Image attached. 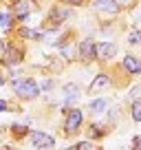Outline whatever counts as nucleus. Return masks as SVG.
Wrapping results in <instances>:
<instances>
[{
	"label": "nucleus",
	"instance_id": "obj_1",
	"mask_svg": "<svg viewBox=\"0 0 141 150\" xmlns=\"http://www.w3.org/2000/svg\"><path fill=\"white\" fill-rule=\"evenodd\" d=\"M13 91H16V95H20V97H24V99H33L40 93V86L33 80H16Z\"/></svg>",
	"mask_w": 141,
	"mask_h": 150
},
{
	"label": "nucleus",
	"instance_id": "obj_2",
	"mask_svg": "<svg viewBox=\"0 0 141 150\" xmlns=\"http://www.w3.org/2000/svg\"><path fill=\"white\" fill-rule=\"evenodd\" d=\"M0 60H2V64H5V66H16V64L22 62V51H20L18 47H13V44H9V47H5Z\"/></svg>",
	"mask_w": 141,
	"mask_h": 150
},
{
	"label": "nucleus",
	"instance_id": "obj_3",
	"mask_svg": "<svg viewBox=\"0 0 141 150\" xmlns=\"http://www.w3.org/2000/svg\"><path fill=\"white\" fill-rule=\"evenodd\" d=\"M90 7L99 13H108V16H115L119 11V2L117 0H90Z\"/></svg>",
	"mask_w": 141,
	"mask_h": 150
},
{
	"label": "nucleus",
	"instance_id": "obj_4",
	"mask_svg": "<svg viewBox=\"0 0 141 150\" xmlns=\"http://www.w3.org/2000/svg\"><path fill=\"white\" fill-rule=\"evenodd\" d=\"M31 144L35 146L38 150H49V148H53V146H55V141H53L51 135L35 130V132H31Z\"/></svg>",
	"mask_w": 141,
	"mask_h": 150
},
{
	"label": "nucleus",
	"instance_id": "obj_5",
	"mask_svg": "<svg viewBox=\"0 0 141 150\" xmlns=\"http://www.w3.org/2000/svg\"><path fill=\"white\" fill-rule=\"evenodd\" d=\"M80 57L84 62H93L95 57H97V44L93 42V40H82L80 42Z\"/></svg>",
	"mask_w": 141,
	"mask_h": 150
},
{
	"label": "nucleus",
	"instance_id": "obj_6",
	"mask_svg": "<svg viewBox=\"0 0 141 150\" xmlns=\"http://www.w3.org/2000/svg\"><path fill=\"white\" fill-rule=\"evenodd\" d=\"M80 124H82V110H77V108H70L68 115H66V132H77L80 130Z\"/></svg>",
	"mask_w": 141,
	"mask_h": 150
},
{
	"label": "nucleus",
	"instance_id": "obj_7",
	"mask_svg": "<svg viewBox=\"0 0 141 150\" xmlns=\"http://www.w3.org/2000/svg\"><path fill=\"white\" fill-rule=\"evenodd\" d=\"M33 9H35V0H16L13 5V13L18 18H27Z\"/></svg>",
	"mask_w": 141,
	"mask_h": 150
},
{
	"label": "nucleus",
	"instance_id": "obj_8",
	"mask_svg": "<svg viewBox=\"0 0 141 150\" xmlns=\"http://www.w3.org/2000/svg\"><path fill=\"white\" fill-rule=\"evenodd\" d=\"M117 55V47L113 42H102L97 44V57L99 60H110V57Z\"/></svg>",
	"mask_w": 141,
	"mask_h": 150
},
{
	"label": "nucleus",
	"instance_id": "obj_9",
	"mask_svg": "<svg viewBox=\"0 0 141 150\" xmlns=\"http://www.w3.org/2000/svg\"><path fill=\"white\" fill-rule=\"evenodd\" d=\"M70 16L68 9H62V7H55V9L51 11V16H49V22H53V27H57V24H62L66 18Z\"/></svg>",
	"mask_w": 141,
	"mask_h": 150
},
{
	"label": "nucleus",
	"instance_id": "obj_10",
	"mask_svg": "<svg viewBox=\"0 0 141 150\" xmlns=\"http://www.w3.org/2000/svg\"><path fill=\"white\" fill-rule=\"evenodd\" d=\"M123 69L132 75H139L141 73V60H137L135 55H126L123 57Z\"/></svg>",
	"mask_w": 141,
	"mask_h": 150
},
{
	"label": "nucleus",
	"instance_id": "obj_11",
	"mask_svg": "<svg viewBox=\"0 0 141 150\" xmlns=\"http://www.w3.org/2000/svg\"><path fill=\"white\" fill-rule=\"evenodd\" d=\"M108 84V75H104V73H99L97 77H95L93 82H90V86H88V91L90 93H97L99 88H104V86Z\"/></svg>",
	"mask_w": 141,
	"mask_h": 150
},
{
	"label": "nucleus",
	"instance_id": "obj_12",
	"mask_svg": "<svg viewBox=\"0 0 141 150\" xmlns=\"http://www.w3.org/2000/svg\"><path fill=\"white\" fill-rule=\"evenodd\" d=\"M0 27L5 29V31H9L11 27H13V13L11 11H0Z\"/></svg>",
	"mask_w": 141,
	"mask_h": 150
},
{
	"label": "nucleus",
	"instance_id": "obj_13",
	"mask_svg": "<svg viewBox=\"0 0 141 150\" xmlns=\"http://www.w3.org/2000/svg\"><path fill=\"white\" fill-rule=\"evenodd\" d=\"M77 95H80V88H77L75 84H66V86H64V97H66V102L77 99Z\"/></svg>",
	"mask_w": 141,
	"mask_h": 150
},
{
	"label": "nucleus",
	"instance_id": "obj_14",
	"mask_svg": "<svg viewBox=\"0 0 141 150\" xmlns=\"http://www.w3.org/2000/svg\"><path fill=\"white\" fill-rule=\"evenodd\" d=\"M106 106H108V102H106V99H95V102H90V110L93 112H104L106 110Z\"/></svg>",
	"mask_w": 141,
	"mask_h": 150
},
{
	"label": "nucleus",
	"instance_id": "obj_15",
	"mask_svg": "<svg viewBox=\"0 0 141 150\" xmlns=\"http://www.w3.org/2000/svg\"><path fill=\"white\" fill-rule=\"evenodd\" d=\"M128 42L135 44V47H139V44H141V31H130V35H128Z\"/></svg>",
	"mask_w": 141,
	"mask_h": 150
},
{
	"label": "nucleus",
	"instance_id": "obj_16",
	"mask_svg": "<svg viewBox=\"0 0 141 150\" xmlns=\"http://www.w3.org/2000/svg\"><path fill=\"white\" fill-rule=\"evenodd\" d=\"M132 119H135V122H141V102L132 104Z\"/></svg>",
	"mask_w": 141,
	"mask_h": 150
},
{
	"label": "nucleus",
	"instance_id": "obj_17",
	"mask_svg": "<svg viewBox=\"0 0 141 150\" xmlns=\"http://www.w3.org/2000/svg\"><path fill=\"white\" fill-rule=\"evenodd\" d=\"M77 150H99V148L93 146L90 141H82V144H77Z\"/></svg>",
	"mask_w": 141,
	"mask_h": 150
},
{
	"label": "nucleus",
	"instance_id": "obj_18",
	"mask_svg": "<svg viewBox=\"0 0 141 150\" xmlns=\"http://www.w3.org/2000/svg\"><path fill=\"white\" fill-rule=\"evenodd\" d=\"M73 53H75V49H73V47H64V49H62V55L68 57V60L73 57Z\"/></svg>",
	"mask_w": 141,
	"mask_h": 150
},
{
	"label": "nucleus",
	"instance_id": "obj_19",
	"mask_svg": "<svg viewBox=\"0 0 141 150\" xmlns=\"http://www.w3.org/2000/svg\"><path fill=\"white\" fill-rule=\"evenodd\" d=\"M13 132H16V135H27V128L20 126V124H16V126H13Z\"/></svg>",
	"mask_w": 141,
	"mask_h": 150
},
{
	"label": "nucleus",
	"instance_id": "obj_20",
	"mask_svg": "<svg viewBox=\"0 0 141 150\" xmlns=\"http://www.w3.org/2000/svg\"><path fill=\"white\" fill-rule=\"evenodd\" d=\"M62 2H64V5H73V7H80L82 2H84V0H62Z\"/></svg>",
	"mask_w": 141,
	"mask_h": 150
},
{
	"label": "nucleus",
	"instance_id": "obj_21",
	"mask_svg": "<svg viewBox=\"0 0 141 150\" xmlns=\"http://www.w3.org/2000/svg\"><path fill=\"white\" fill-rule=\"evenodd\" d=\"M135 148L141 150V137H137V139H135Z\"/></svg>",
	"mask_w": 141,
	"mask_h": 150
},
{
	"label": "nucleus",
	"instance_id": "obj_22",
	"mask_svg": "<svg viewBox=\"0 0 141 150\" xmlns=\"http://www.w3.org/2000/svg\"><path fill=\"white\" fill-rule=\"evenodd\" d=\"M0 110H7V102H2V99H0Z\"/></svg>",
	"mask_w": 141,
	"mask_h": 150
},
{
	"label": "nucleus",
	"instance_id": "obj_23",
	"mask_svg": "<svg viewBox=\"0 0 141 150\" xmlns=\"http://www.w3.org/2000/svg\"><path fill=\"white\" fill-rule=\"evenodd\" d=\"M2 51H5V40H0V55H2Z\"/></svg>",
	"mask_w": 141,
	"mask_h": 150
},
{
	"label": "nucleus",
	"instance_id": "obj_24",
	"mask_svg": "<svg viewBox=\"0 0 141 150\" xmlns=\"http://www.w3.org/2000/svg\"><path fill=\"white\" fill-rule=\"evenodd\" d=\"M5 84V75H0V86Z\"/></svg>",
	"mask_w": 141,
	"mask_h": 150
},
{
	"label": "nucleus",
	"instance_id": "obj_25",
	"mask_svg": "<svg viewBox=\"0 0 141 150\" xmlns=\"http://www.w3.org/2000/svg\"><path fill=\"white\" fill-rule=\"evenodd\" d=\"M117 2H119V5H121V2H128V0H117Z\"/></svg>",
	"mask_w": 141,
	"mask_h": 150
}]
</instances>
